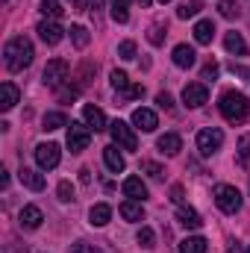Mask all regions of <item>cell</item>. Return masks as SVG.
<instances>
[{"label": "cell", "mask_w": 250, "mask_h": 253, "mask_svg": "<svg viewBox=\"0 0 250 253\" xmlns=\"http://www.w3.org/2000/svg\"><path fill=\"white\" fill-rule=\"evenodd\" d=\"M33 56H36V50H33V42H30L27 36H15V39H9L6 47H3V59H6V68H9V71H24V68H30V65H33Z\"/></svg>", "instance_id": "cell-1"}, {"label": "cell", "mask_w": 250, "mask_h": 253, "mask_svg": "<svg viewBox=\"0 0 250 253\" xmlns=\"http://www.w3.org/2000/svg\"><path fill=\"white\" fill-rule=\"evenodd\" d=\"M126 6H129V0H112V21H115V24H126V21H129Z\"/></svg>", "instance_id": "cell-28"}, {"label": "cell", "mask_w": 250, "mask_h": 253, "mask_svg": "<svg viewBox=\"0 0 250 253\" xmlns=\"http://www.w3.org/2000/svg\"><path fill=\"white\" fill-rule=\"evenodd\" d=\"M156 147H159V153H165V156H177V153L183 150V138H180L177 132H165V135H159Z\"/></svg>", "instance_id": "cell-13"}, {"label": "cell", "mask_w": 250, "mask_h": 253, "mask_svg": "<svg viewBox=\"0 0 250 253\" xmlns=\"http://www.w3.org/2000/svg\"><path fill=\"white\" fill-rule=\"evenodd\" d=\"M248 253H250V248H248Z\"/></svg>", "instance_id": "cell-50"}, {"label": "cell", "mask_w": 250, "mask_h": 253, "mask_svg": "<svg viewBox=\"0 0 250 253\" xmlns=\"http://www.w3.org/2000/svg\"><path fill=\"white\" fill-rule=\"evenodd\" d=\"M15 103H18V85L6 80V83L0 85V109H3V112H9Z\"/></svg>", "instance_id": "cell-19"}, {"label": "cell", "mask_w": 250, "mask_h": 253, "mask_svg": "<svg viewBox=\"0 0 250 253\" xmlns=\"http://www.w3.org/2000/svg\"><path fill=\"white\" fill-rule=\"evenodd\" d=\"M171 200L183 206V186H174V189H171Z\"/></svg>", "instance_id": "cell-43"}, {"label": "cell", "mask_w": 250, "mask_h": 253, "mask_svg": "<svg viewBox=\"0 0 250 253\" xmlns=\"http://www.w3.org/2000/svg\"><path fill=\"white\" fill-rule=\"evenodd\" d=\"M141 94H144V85H129L121 97H124V100H135V97H141Z\"/></svg>", "instance_id": "cell-41"}, {"label": "cell", "mask_w": 250, "mask_h": 253, "mask_svg": "<svg viewBox=\"0 0 250 253\" xmlns=\"http://www.w3.org/2000/svg\"><path fill=\"white\" fill-rule=\"evenodd\" d=\"M18 177H21V183H24L30 191H42L44 189V177H42L39 171H33V168H21Z\"/></svg>", "instance_id": "cell-21"}, {"label": "cell", "mask_w": 250, "mask_h": 253, "mask_svg": "<svg viewBox=\"0 0 250 253\" xmlns=\"http://www.w3.org/2000/svg\"><path fill=\"white\" fill-rule=\"evenodd\" d=\"M118 150H121L118 144H106V147H103V162H106V168H109L112 174H121V171L126 168L124 156H121Z\"/></svg>", "instance_id": "cell-12"}, {"label": "cell", "mask_w": 250, "mask_h": 253, "mask_svg": "<svg viewBox=\"0 0 250 253\" xmlns=\"http://www.w3.org/2000/svg\"><path fill=\"white\" fill-rule=\"evenodd\" d=\"M71 253H103V251L94 248V245H88V242H77V245L71 248Z\"/></svg>", "instance_id": "cell-39"}, {"label": "cell", "mask_w": 250, "mask_h": 253, "mask_svg": "<svg viewBox=\"0 0 250 253\" xmlns=\"http://www.w3.org/2000/svg\"><path fill=\"white\" fill-rule=\"evenodd\" d=\"M124 194L129 200H144L147 197V186L138 180V177H126L124 180Z\"/></svg>", "instance_id": "cell-23"}, {"label": "cell", "mask_w": 250, "mask_h": 253, "mask_svg": "<svg viewBox=\"0 0 250 253\" xmlns=\"http://www.w3.org/2000/svg\"><path fill=\"white\" fill-rule=\"evenodd\" d=\"M121 218H124V221H132V224L141 221V218H144L141 200H124V203H121Z\"/></svg>", "instance_id": "cell-24"}, {"label": "cell", "mask_w": 250, "mask_h": 253, "mask_svg": "<svg viewBox=\"0 0 250 253\" xmlns=\"http://www.w3.org/2000/svg\"><path fill=\"white\" fill-rule=\"evenodd\" d=\"M197 12H200V0H186V3H180V9H177V18L188 21V18H194Z\"/></svg>", "instance_id": "cell-30"}, {"label": "cell", "mask_w": 250, "mask_h": 253, "mask_svg": "<svg viewBox=\"0 0 250 253\" xmlns=\"http://www.w3.org/2000/svg\"><path fill=\"white\" fill-rule=\"evenodd\" d=\"M83 118H85V124L91 126L94 132H100V129H109L106 124V115H103V109H97V106H83Z\"/></svg>", "instance_id": "cell-15"}, {"label": "cell", "mask_w": 250, "mask_h": 253, "mask_svg": "<svg viewBox=\"0 0 250 253\" xmlns=\"http://www.w3.org/2000/svg\"><path fill=\"white\" fill-rule=\"evenodd\" d=\"M88 141H91V126L77 124V121L68 124V150L71 153H83L88 147Z\"/></svg>", "instance_id": "cell-6"}, {"label": "cell", "mask_w": 250, "mask_h": 253, "mask_svg": "<svg viewBox=\"0 0 250 253\" xmlns=\"http://www.w3.org/2000/svg\"><path fill=\"white\" fill-rule=\"evenodd\" d=\"M156 103H159L162 109H174V97H171L168 91H159V94H156Z\"/></svg>", "instance_id": "cell-40"}, {"label": "cell", "mask_w": 250, "mask_h": 253, "mask_svg": "<svg viewBox=\"0 0 250 253\" xmlns=\"http://www.w3.org/2000/svg\"><path fill=\"white\" fill-rule=\"evenodd\" d=\"M59 126H68V118H65V112H47L44 118H42V129H59Z\"/></svg>", "instance_id": "cell-26"}, {"label": "cell", "mask_w": 250, "mask_h": 253, "mask_svg": "<svg viewBox=\"0 0 250 253\" xmlns=\"http://www.w3.org/2000/svg\"><path fill=\"white\" fill-rule=\"evenodd\" d=\"M109 132H112V144H118L121 150H138V138L126 121H112Z\"/></svg>", "instance_id": "cell-5"}, {"label": "cell", "mask_w": 250, "mask_h": 253, "mask_svg": "<svg viewBox=\"0 0 250 253\" xmlns=\"http://www.w3.org/2000/svg\"><path fill=\"white\" fill-rule=\"evenodd\" d=\"M135 242H138L141 248H147V251H150V248H156V233H153L150 227H141V230H138V236H135Z\"/></svg>", "instance_id": "cell-31"}, {"label": "cell", "mask_w": 250, "mask_h": 253, "mask_svg": "<svg viewBox=\"0 0 250 253\" xmlns=\"http://www.w3.org/2000/svg\"><path fill=\"white\" fill-rule=\"evenodd\" d=\"M141 168H144V171H147V174H150L153 180H162V177H165V171H162V165H156V162H144Z\"/></svg>", "instance_id": "cell-38"}, {"label": "cell", "mask_w": 250, "mask_h": 253, "mask_svg": "<svg viewBox=\"0 0 250 253\" xmlns=\"http://www.w3.org/2000/svg\"><path fill=\"white\" fill-rule=\"evenodd\" d=\"M88 39H91V36H88V30H85V27H80V24H77V27H71V42H74V47H77V50L88 47Z\"/></svg>", "instance_id": "cell-27"}, {"label": "cell", "mask_w": 250, "mask_h": 253, "mask_svg": "<svg viewBox=\"0 0 250 253\" xmlns=\"http://www.w3.org/2000/svg\"><path fill=\"white\" fill-rule=\"evenodd\" d=\"M218 12H221L224 18H230V21L242 15V9H239V3H236V0H221V3H218Z\"/></svg>", "instance_id": "cell-32"}, {"label": "cell", "mask_w": 250, "mask_h": 253, "mask_svg": "<svg viewBox=\"0 0 250 253\" xmlns=\"http://www.w3.org/2000/svg\"><path fill=\"white\" fill-rule=\"evenodd\" d=\"M221 144H224V132H221L218 126H206V129L197 132V150H200V156H212V153H218Z\"/></svg>", "instance_id": "cell-3"}, {"label": "cell", "mask_w": 250, "mask_h": 253, "mask_svg": "<svg viewBox=\"0 0 250 253\" xmlns=\"http://www.w3.org/2000/svg\"><path fill=\"white\" fill-rule=\"evenodd\" d=\"M56 194H59V200H62V203H71V200H74V186H71L68 180H62V183H59V189H56Z\"/></svg>", "instance_id": "cell-36"}, {"label": "cell", "mask_w": 250, "mask_h": 253, "mask_svg": "<svg viewBox=\"0 0 250 253\" xmlns=\"http://www.w3.org/2000/svg\"><path fill=\"white\" fill-rule=\"evenodd\" d=\"M177 221H180L186 230H200V227H203V218H200L191 206H180V209H177Z\"/></svg>", "instance_id": "cell-17"}, {"label": "cell", "mask_w": 250, "mask_h": 253, "mask_svg": "<svg viewBox=\"0 0 250 253\" xmlns=\"http://www.w3.org/2000/svg\"><path fill=\"white\" fill-rule=\"evenodd\" d=\"M0 183H3V189L9 186V171H0Z\"/></svg>", "instance_id": "cell-45"}, {"label": "cell", "mask_w": 250, "mask_h": 253, "mask_svg": "<svg viewBox=\"0 0 250 253\" xmlns=\"http://www.w3.org/2000/svg\"><path fill=\"white\" fill-rule=\"evenodd\" d=\"M138 3H141V6H150V0H138Z\"/></svg>", "instance_id": "cell-48"}, {"label": "cell", "mask_w": 250, "mask_h": 253, "mask_svg": "<svg viewBox=\"0 0 250 253\" xmlns=\"http://www.w3.org/2000/svg\"><path fill=\"white\" fill-rule=\"evenodd\" d=\"M147 39H150V44H162V39H165V24H153L150 33H147Z\"/></svg>", "instance_id": "cell-34"}, {"label": "cell", "mask_w": 250, "mask_h": 253, "mask_svg": "<svg viewBox=\"0 0 250 253\" xmlns=\"http://www.w3.org/2000/svg\"><path fill=\"white\" fill-rule=\"evenodd\" d=\"M177 253H206V239L203 236H188L186 242H180Z\"/></svg>", "instance_id": "cell-25"}, {"label": "cell", "mask_w": 250, "mask_h": 253, "mask_svg": "<svg viewBox=\"0 0 250 253\" xmlns=\"http://www.w3.org/2000/svg\"><path fill=\"white\" fill-rule=\"evenodd\" d=\"M224 47H227L233 56H248V42H245L242 33H236V30H230V33L224 36Z\"/></svg>", "instance_id": "cell-16"}, {"label": "cell", "mask_w": 250, "mask_h": 253, "mask_svg": "<svg viewBox=\"0 0 250 253\" xmlns=\"http://www.w3.org/2000/svg\"><path fill=\"white\" fill-rule=\"evenodd\" d=\"M42 15H47V18H59L62 15V6H59V0H42Z\"/></svg>", "instance_id": "cell-33"}, {"label": "cell", "mask_w": 250, "mask_h": 253, "mask_svg": "<svg viewBox=\"0 0 250 253\" xmlns=\"http://www.w3.org/2000/svg\"><path fill=\"white\" fill-rule=\"evenodd\" d=\"M18 221H21V227H24V230H39V227H42V221H44V215H42V209H39V206H24V209H21V215H18Z\"/></svg>", "instance_id": "cell-14"}, {"label": "cell", "mask_w": 250, "mask_h": 253, "mask_svg": "<svg viewBox=\"0 0 250 253\" xmlns=\"http://www.w3.org/2000/svg\"><path fill=\"white\" fill-rule=\"evenodd\" d=\"M218 109H221V115H224L230 124H245L250 118V97L242 94V91H227V94L221 97Z\"/></svg>", "instance_id": "cell-2"}, {"label": "cell", "mask_w": 250, "mask_h": 253, "mask_svg": "<svg viewBox=\"0 0 250 253\" xmlns=\"http://www.w3.org/2000/svg\"><path fill=\"white\" fill-rule=\"evenodd\" d=\"M215 39V24L212 21H197L194 24V42L197 44H212Z\"/></svg>", "instance_id": "cell-22"}, {"label": "cell", "mask_w": 250, "mask_h": 253, "mask_svg": "<svg viewBox=\"0 0 250 253\" xmlns=\"http://www.w3.org/2000/svg\"><path fill=\"white\" fill-rule=\"evenodd\" d=\"M71 6H74V9H83V0H71Z\"/></svg>", "instance_id": "cell-46"}, {"label": "cell", "mask_w": 250, "mask_h": 253, "mask_svg": "<svg viewBox=\"0 0 250 253\" xmlns=\"http://www.w3.org/2000/svg\"><path fill=\"white\" fill-rule=\"evenodd\" d=\"M42 80H44V85L59 88L65 80H68V62L65 59H50L47 68H44V74H42Z\"/></svg>", "instance_id": "cell-8"}, {"label": "cell", "mask_w": 250, "mask_h": 253, "mask_svg": "<svg viewBox=\"0 0 250 253\" xmlns=\"http://www.w3.org/2000/svg\"><path fill=\"white\" fill-rule=\"evenodd\" d=\"M239 162L242 165H250V138H242L239 141Z\"/></svg>", "instance_id": "cell-37"}, {"label": "cell", "mask_w": 250, "mask_h": 253, "mask_svg": "<svg viewBox=\"0 0 250 253\" xmlns=\"http://www.w3.org/2000/svg\"><path fill=\"white\" fill-rule=\"evenodd\" d=\"M206 100H209V88L203 83H188L186 88H183V103H186L188 109H200Z\"/></svg>", "instance_id": "cell-9"}, {"label": "cell", "mask_w": 250, "mask_h": 253, "mask_svg": "<svg viewBox=\"0 0 250 253\" xmlns=\"http://www.w3.org/2000/svg\"><path fill=\"white\" fill-rule=\"evenodd\" d=\"M109 83H112V88H115V91H121V94H124L126 88L132 85V83H129V77H126L124 71H112V74H109Z\"/></svg>", "instance_id": "cell-29"}, {"label": "cell", "mask_w": 250, "mask_h": 253, "mask_svg": "<svg viewBox=\"0 0 250 253\" xmlns=\"http://www.w3.org/2000/svg\"><path fill=\"white\" fill-rule=\"evenodd\" d=\"M215 203H218L221 212L236 215V212L242 209V194H239L236 186H218V189H215Z\"/></svg>", "instance_id": "cell-4"}, {"label": "cell", "mask_w": 250, "mask_h": 253, "mask_svg": "<svg viewBox=\"0 0 250 253\" xmlns=\"http://www.w3.org/2000/svg\"><path fill=\"white\" fill-rule=\"evenodd\" d=\"M194 62H197V53H194L191 44H177L174 47V65L177 68H191Z\"/></svg>", "instance_id": "cell-18"}, {"label": "cell", "mask_w": 250, "mask_h": 253, "mask_svg": "<svg viewBox=\"0 0 250 253\" xmlns=\"http://www.w3.org/2000/svg\"><path fill=\"white\" fill-rule=\"evenodd\" d=\"M109 218H112V209H109L106 203H94L91 212H88V224H91V227H106Z\"/></svg>", "instance_id": "cell-20"}, {"label": "cell", "mask_w": 250, "mask_h": 253, "mask_svg": "<svg viewBox=\"0 0 250 253\" xmlns=\"http://www.w3.org/2000/svg\"><path fill=\"white\" fill-rule=\"evenodd\" d=\"M59 97H62V100H68V97H77V88H62V91H59Z\"/></svg>", "instance_id": "cell-44"}, {"label": "cell", "mask_w": 250, "mask_h": 253, "mask_svg": "<svg viewBox=\"0 0 250 253\" xmlns=\"http://www.w3.org/2000/svg\"><path fill=\"white\" fill-rule=\"evenodd\" d=\"M103 6V0H91V9H100Z\"/></svg>", "instance_id": "cell-47"}, {"label": "cell", "mask_w": 250, "mask_h": 253, "mask_svg": "<svg viewBox=\"0 0 250 253\" xmlns=\"http://www.w3.org/2000/svg\"><path fill=\"white\" fill-rule=\"evenodd\" d=\"M118 56L126 59V62L135 59V42H121V44H118Z\"/></svg>", "instance_id": "cell-35"}, {"label": "cell", "mask_w": 250, "mask_h": 253, "mask_svg": "<svg viewBox=\"0 0 250 253\" xmlns=\"http://www.w3.org/2000/svg\"><path fill=\"white\" fill-rule=\"evenodd\" d=\"M159 3H171V0H159Z\"/></svg>", "instance_id": "cell-49"}, {"label": "cell", "mask_w": 250, "mask_h": 253, "mask_svg": "<svg viewBox=\"0 0 250 253\" xmlns=\"http://www.w3.org/2000/svg\"><path fill=\"white\" fill-rule=\"evenodd\" d=\"M59 159H62L59 144L44 141V144H39V147H36V162H39V168H42V171H53V168L59 165Z\"/></svg>", "instance_id": "cell-7"}, {"label": "cell", "mask_w": 250, "mask_h": 253, "mask_svg": "<svg viewBox=\"0 0 250 253\" xmlns=\"http://www.w3.org/2000/svg\"><path fill=\"white\" fill-rule=\"evenodd\" d=\"M215 77H218V65L215 62L203 65V80H215Z\"/></svg>", "instance_id": "cell-42"}, {"label": "cell", "mask_w": 250, "mask_h": 253, "mask_svg": "<svg viewBox=\"0 0 250 253\" xmlns=\"http://www.w3.org/2000/svg\"><path fill=\"white\" fill-rule=\"evenodd\" d=\"M36 33H39V39H42L44 44H59V42H62V36H65L62 24H59L56 18H50V21H42Z\"/></svg>", "instance_id": "cell-10"}, {"label": "cell", "mask_w": 250, "mask_h": 253, "mask_svg": "<svg viewBox=\"0 0 250 253\" xmlns=\"http://www.w3.org/2000/svg\"><path fill=\"white\" fill-rule=\"evenodd\" d=\"M132 124H135V129H141V132H153L156 126H159V118H156V112L153 109H135L132 112Z\"/></svg>", "instance_id": "cell-11"}]
</instances>
